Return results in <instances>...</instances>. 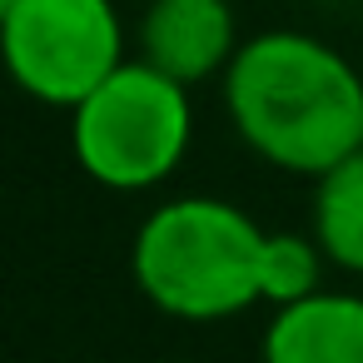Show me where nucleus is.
Listing matches in <instances>:
<instances>
[{"label":"nucleus","mask_w":363,"mask_h":363,"mask_svg":"<svg viewBox=\"0 0 363 363\" xmlns=\"http://www.w3.org/2000/svg\"><path fill=\"white\" fill-rule=\"evenodd\" d=\"M224 110L239 140L274 169L318 179L363 150V75L318 35H249L224 70Z\"/></svg>","instance_id":"1"},{"label":"nucleus","mask_w":363,"mask_h":363,"mask_svg":"<svg viewBox=\"0 0 363 363\" xmlns=\"http://www.w3.org/2000/svg\"><path fill=\"white\" fill-rule=\"evenodd\" d=\"M269 234L274 229L229 199H164L135 229L130 274L160 313L184 323H219L264 303Z\"/></svg>","instance_id":"2"},{"label":"nucleus","mask_w":363,"mask_h":363,"mask_svg":"<svg viewBox=\"0 0 363 363\" xmlns=\"http://www.w3.org/2000/svg\"><path fill=\"white\" fill-rule=\"evenodd\" d=\"M189 140H194L189 85L169 80L140 55H130L110 80H100L70 110V150L80 169L115 194L164 184L184 164Z\"/></svg>","instance_id":"3"},{"label":"nucleus","mask_w":363,"mask_h":363,"mask_svg":"<svg viewBox=\"0 0 363 363\" xmlns=\"http://www.w3.org/2000/svg\"><path fill=\"white\" fill-rule=\"evenodd\" d=\"M0 50L11 80L55 110H75L130 60L115 0H6Z\"/></svg>","instance_id":"4"},{"label":"nucleus","mask_w":363,"mask_h":363,"mask_svg":"<svg viewBox=\"0 0 363 363\" xmlns=\"http://www.w3.org/2000/svg\"><path fill=\"white\" fill-rule=\"evenodd\" d=\"M140 60L164 70L179 85L224 80L239 55V21L229 0H150L140 16Z\"/></svg>","instance_id":"5"},{"label":"nucleus","mask_w":363,"mask_h":363,"mask_svg":"<svg viewBox=\"0 0 363 363\" xmlns=\"http://www.w3.org/2000/svg\"><path fill=\"white\" fill-rule=\"evenodd\" d=\"M259 358L264 363H363V294L313 289L308 298L274 308Z\"/></svg>","instance_id":"6"},{"label":"nucleus","mask_w":363,"mask_h":363,"mask_svg":"<svg viewBox=\"0 0 363 363\" xmlns=\"http://www.w3.org/2000/svg\"><path fill=\"white\" fill-rule=\"evenodd\" d=\"M313 239L328 264L363 274V150L313 179Z\"/></svg>","instance_id":"7"},{"label":"nucleus","mask_w":363,"mask_h":363,"mask_svg":"<svg viewBox=\"0 0 363 363\" xmlns=\"http://www.w3.org/2000/svg\"><path fill=\"white\" fill-rule=\"evenodd\" d=\"M323 249L313 234H269V264H264V303L284 308L323 289Z\"/></svg>","instance_id":"8"}]
</instances>
